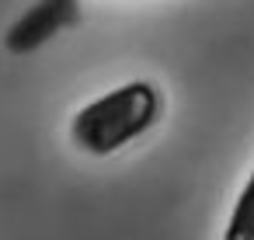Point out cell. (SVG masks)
<instances>
[{
	"mask_svg": "<svg viewBox=\"0 0 254 240\" xmlns=\"http://www.w3.org/2000/svg\"><path fill=\"white\" fill-rule=\"evenodd\" d=\"M160 98L150 84H126L105 98H98L94 105H87L84 112H77L73 119V143L87 153H112L119 146H126L129 139H136L139 132H146L157 119Z\"/></svg>",
	"mask_w": 254,
	"mask_h": 240,
	"instance_id": "obj_1",
	"label": "cell"
},
{
	"mask_svg": "<svg viewBox=\"0 0 254 240\" xmlns=\"http://www.w3.org/2000/svg\"><path fill=\"white\" fill-rule=\"evenodd\" d=\"M73 18H77V0H39L7 32V49L11 53H32L42 42H49L60 28H66Z\"/></svg>",
	"mask_w": 254,
	"mask_h": 240,
	"instance_id": "obj_2",
	"label": "cell"
},
{
	"mask_svg": "<svg viewBox=\"0 0 254 240\" xmlns=\"http://www.w3.org/2000/svg\"><path fill=\"white\" fill-rule=\"evenodd\" d=\"M223 240H254V174L244 184V191H240V198H237V205L230 212Z\"/></svg>",
	"mask_w": 254,
	"mask_h": 240,
	"instance_id": "obj_3",
	"label": "cell"
}]
</instances>
